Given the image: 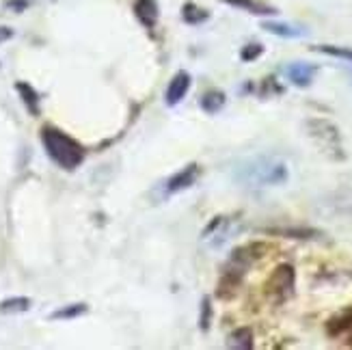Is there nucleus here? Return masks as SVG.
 Instances as JSON below:
<instances>
[{
    "mask_svg": "<svg viewBox=\"0 0 352 350\" xmlns=\"http://www.w3.org/2000/svg\"><path fill=\"white\" fill-rule=\"evenodd\" d=\"M274 234H285V238H314V230H274Z\"/></svg>",
    "mask_w": 352,
    "mask_h": 350,
    "instance_id": "5701e85b",
    "label": "nucleus"
},
{
    "mask_svg": "<svg viewBox=\"0 0 352 350\" xmlns=\"http://www.w3.org/2000/svg\"><path fill=\"white\" fill-rule=\"evenodd\" d=\"M197 177H199V164L197 162L184 166L182 171L171 175L169 182H166V193H179L184 188H190L197 182Z\"/></svg>",
    "mask_w": 352,
    "mask_h": 350,
    "instance_id": "1a4fd4ad",
    "label": "nucleus"
},
{
    "mask_svg": "<svg viewBox=\"0 0 352 350\" xmlns=\"http://www.w3.org/2000/svg\"><path fill=\"white\" fill-rule=\"evenodd\" d=\"M346 329H352V307L342 311L340 316H335L333 320L327 325L329 336H340V333H344Z\"/></svg>",
    "mask_w": 352,
    "mask_h": 350,
    "instance_id": "f3484780",
    "label": "nucleus"
},
{
    "mask_svg": "<svg viewBox=\"0 0 352 350\" xmlns=\"http://www.w3.org/2000/svg\"><path fill=\"white\" fill-rule=\"evenodd\" d=\"M294 285H296V272L289 264H281L274 268V272L266 281V296L274 303V305H281L289 296L294 294Z\"/></svg>",
    "mask_w": 352,
    "mask_h": 350,
    "instance_id": "39448f33",
    "label": "nucleus"
},
{
    "mask_svg": "<svg viewBox=\"0 0 352 350\" xmlns=\"http://www.w3.org/2000/svg\"><path fill=\"white\" fill-rule=\"evenodd\" d=\"M11 37H13V30L7 28V26H0V43L7 41V39H11Z\"/></svg>",
    "mask_w": 352,
    "mask_h": 350,
    "instance_id": "393cba45",
    "label": "nucleus"
},
{
    "mask_svg": "<svg viewBox=\"0 0 352 350\" xmlns=\"http://www.w3.org/2000/svg\"><path fill=\"white\" fill-rule=\"evenodd\" d=\"M309 136L320 145V149L329 154L333 160H344V147H342V136L340 130L335 128L327 119H309L307 121Z\"/></svg>",
    "mask_w": 352,
    "mask_h": 350,
    "instance_id": "20e7f679",
    "label": "nucleus"
},
{
    "mask_svg": "<svg viewBox=\"0 0 352 350\" xmlns=\"http://www.w3.org/2000/svg\"><path fill=\"white\" fill-rule=\"evenodd\" d=\"M210 322H212V303H210L208 296H204L201 298V314H199V329L208 331Z\"/></svg>",
    "mask_w": 352,
    "mask_h": 350,
    "instance_id": "412c9836",
    "label": "nucleus"
},
{
    "mask_svg": "<svg viewBox=\"0 0 352 350\" xmlns=\"http://www.w3.org/2000/svg\"><path fill=\"white\" fill-rule=\"evenodd\" d=\"M223 3L232 5L236 9H242V11H249L253 15H274L277 9L266 5V3H259V0H223Z\"/></svg>",
    "mask_w": 352,
    "mask_h": 350,
    "instance_id": "9b49d317",
    "label": "nucleus"
},
{
    "mask_svg": "<svg viewBox=\"0 0 352 350\" xmlns=\"http://www.w3.org/2000/svg\"><path fill=\"white\" fill-rule=\"evenodd\" d=\"M82 314H87V305H85V303H74V305H67L63 309L54 311L50 318H52V320H72V318H78Z\"/></svg>",
    "mask_w": 352,
    "mask_h": 350,
    "instance_id": "6ab92c4d",
    "label": "nucleus"
},
{
    "mask_svg": "<svg viewBox=\"0 0 352 350\" xmlns=\"http://www.w3.org/2000/svg\"><path fill=\"white\" fill-rule=\"evenodd\" d=\"M262 52H264L262 43H249V45H244V48H242L240 58L244 61V63H249V61H255L257 56H262Z\"/></svg>",
    "mask_w": 352,
    "mask_h": 350,
    "instance_id": "4be33fe9",
    "label": "nucleus"
},
{
    "mask_svg": "<svg viewBox=\"0 0 352 350\" xmlns=\"http://www.w3.org/2000/svg\"><path fill=\"white\" fill-rule=\"evenodd\" d=\"M134 15L139 22L147 28H154L158 22V5L156 0H136L134 3Z\"/></svg>",
    "mask_w": 352,
    "mask_h": 350,
    "instance_id": "9d476101",
    "label": "nucleus"
},
{
    "mask_svg": "<svg viewBox=\"0 0 352 350\" xmlns=\"http://www.w3.org/2000/svg\"><path fill=\"white\" fill-rule=\"evenodd\" d=\"M15 89H18V94L22 96V102L28 109V113L33 117H37L39 115V94H37V91L28 83H18V85H15Z\"/></svg>",
    "mask_w": 352,
    "mask_h": 350,
    "instance_id": "4468645a",
    "label": "nucleus"
},
{
    "mask_svg": "<svg viewBox=\"0 0 352 350\" xmlns=\"http://www.w3.org/2000/svg\"><path fill=\"white\" fill-rule=\"evenodd\" d=\"M318 67L316 65H309V63H300V61H296V63H289L285 65L283 74L285 78L292 83L294 87H309L314 76H316Z\"/></svg>",
    "mask_w": 352,
    "mask_h": 350,
    "instance_id": "0eeeda50",
    "label": "nucleus"
},
{
    "mask_svg": "<svg viewBox=\"0 0 352 350\" xmlns=\"http://www.w3.org/2000/svg\"><path fill=\"white\" fill-rule=\"evenodd\" d=\"M314 50L322 52V54L338 56V58H346L352 63V50H348V48H340V45H314Z\"/></svg>",
    "mask_w": 352,
    "mask_h": 350,
    "instance_id": "aec40b11",
    "label": "nucleus"
},
{
    "mask_svg": "<svg viewBox=\"0 0 352 350\" xmlns=\"http://www.w3.org/2000/svg\"><path fill=\"white\" fill-rule=\"evenodd\" d=\"M229 234H232V223H229L225 217H214L212 223L204 230L201 238H204V242H208V247L219 249V247H223L225 240L232 238Z\"/></svg>",
    "mask_w": 352,
    "mask_h": 350,
    "instance_id": "423d86ee",
    "label": "nucleus"
},
{
    "mask_svg": "<svg viewBox=\"0 0 352 350\" xmlns=\"http://www.w3.org/2000/svg\"><path fill=\"white\" fill-rule=\"evenodd\" d=\"M236 177L249 186H279L287 182L289 171H287V164L279 158L255 156L238 166Z\"/></svg>",
    "mask_w": 352,
    "mask_h": 350,
    "instance_id": "f03ea898",
    "label": "nucleus"
},
{
    "mask_svg": "<svg viewBox=\"0 0 352 350\" xmlns=\"http://www.w3.org/2000/svg\"><path fill=\"white\" fill-rule=\"evenodd\" d=\"M30 309V298L26 296H13L0 303V311L3 314H20V311H28Z\"/></svg>",
    "mask_w": 352,
    "mask_h": 350,
    "instance_id": "a211bd4d",
    "label": "nucleus"
},
{
    "mask_svg": "<svg viewBox=\"0 0 352 350\" xmlns=\"http://www.w3.org/2000/svg\"><path fill=\"white\" fill-rule=\"evenodd\" d=\"M28 0H7V7L11 9V11H24V9H28Z\"/></svg>",
    "mask_w": 352,
    "mask_h": 350,
    "instance_id": "b1692460",
    "label": "nucleus"
},
{
    "mask_svg": "<svg viewBox=\"0 0 352 350\" xmlns=\"http://www.w3.org/2000/svg\"><path fill=\"white\" fill-rule=\"evenodd\" d=\"M227 346L229 348H236V350H251L253 348V331L249 327L236 329L232 336H229Z\"/></svg>",
    "mask_w": 352,
    "mask_h": 350,
    "instance_id": "2eb2a0df",
    "label": "nucleus"
},
{
    "mask_svg": "<svg viewBox=\"0 0 352 350\" xmlns=\"http://www.w3.org/2000/svg\"><path fill=\"white\" fill-rule=\"evenodd\" d=\"M188 89H190V74L188 72H177L169 87H166V94H164V102L169 104V106H175L184 100V96L188 94Z\"/></svg>",
    "mask_w": 352,
    "mask_h": 350,
    "instance_id": "6e6552de",
    "label": "nucleus"
},
{
    "mask_svg": "<svg viewBox=\"0 0 352 350\" xmlns=\"http://www.w3.org/2000/svg\"><path fill=\"white\" fill-rule=\"evenodd\" d=\"M182 18L186 24H201L210 18V13L201 7H197L195 3H186L182 7Z\"/></svg>",
    "mask_w": 352,
    "mask_h": 350,
    "instance_id": "dca6fc26",
    "label": "nucleus"
},
{
    "mask_svg": "<svg viewBox=\"0 0 352 350\" xmlns=\"http://www.w3.org/2000/svg\"><path fill=\"white\" fill-rule=\"evenodd\" d=\"M41 143H43L45 154L65 171H74L76 166H80V162L85 160L82 145L52 126L41 128Z\"/></svg>",
    "mask_w": 352,
    "mask_h": 350,
    "instance_id": "7ed1b4c3",
    "label": "nucleus"
},
{
    "mask_svg": "<svg viewBox=\"0 0 352 350\" xmlns=\"http://www.w3.org/2000/svg\"><path fill=\"white\" fill-rule=\"evenodd\" d=\"M268 247L266 245H259V242H253V245H244V247H238L232 257H229V262L225 264L223 268V277L219 281V287H217V294L219 298H232L238 287L247 275V270L251 268V264L257 260V257H262Z\"/></svg>",
    "mask_w": 352,
    "mask_h": 350,
    "instance_id": "f257e3e1",
    "label": "nucleus"
},
{
    "mask_svg": "<svg viewBox=\"0 0 352 350\" xmlns=\"http://www.w3.org/2000/svg\"><path fill=\"white\" fill-rule=\"evenodd\" d=\"M199 106H201V111H206L208 115L219 113L225 106V94L219 89H210L208 94H204L201 100H199Z\"/></svg>",
    "mask_w": 352,
    "mask_h": 350,
    "instance_id": "f8f14e48",
    "label": "nucleus"
},
{
    "mask_svg": "<svg viewBox=\"0 0 352 350\" xmlns=\"http://www.w3.org/2000/svg\"><path fill=\"white\" fill-rule=\"evenodd\" d=\"M264 30H268V33L272 35H279V37H302L307 35V30L300 28V26H292V24H283V22H264L262 24Z\"/></svg>",
    "mask_w": 352,
    "mask_h": 350,
    "instance_id": "ddd939ff",
    "label": "nucleus"
}]
</instances>
